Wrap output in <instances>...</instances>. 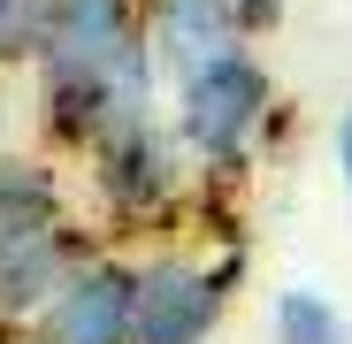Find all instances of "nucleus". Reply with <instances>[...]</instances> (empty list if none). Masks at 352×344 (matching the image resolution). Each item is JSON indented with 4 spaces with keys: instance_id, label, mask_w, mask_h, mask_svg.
I'll return each instance as SVG.
<instances>
[{
    "instance_id": "1",
    "label": "nucleus",
    "mask_w": 352,
    "mask_h": 344,
    "mask_svg": "<svg viewBox=\"0 0 352 344\" xmlns=\"http://www.w3.org/2000/svg\"><path fill=\"white\" fill-rule=\"evenodd\" d=\"M31 69L38 123L69 153H92L107 130L146 123L161 84V62L146 46V0H46Z\"/></svg>"
},
{
    "instance_id": "8",
    "label": "nucleus",
    "mask_w": 352,
    "mask_h": 344,
    "mask_svg": "<svg viewBox=\"0 0 352 344\" xmlns=\"http://www.w3.org/2000/svg\"><path fill=\"white\" fill-rule=\"evenodd\" d=\"M62 214H69V199L46 161L0 153V222H62Z\"/></svg>"
},
{
    "instance_id": "3",
    "label": "nucleus",
    "mask_w": 352,
    "mask_h": 344,
    "mask_svg": "<svg viewBox=\"0 0 352 344\" xmlns=\"http://www.w3.org/2000/svg\"><path fill=\"white\" fill-rule=\"evenodd\" d=\"M245 275V253L230 245L222 260H199V253H146L138 260V329L131 344H207L230 314V291Z\"/></svg>"
},
{
    "instance_id": "11",
    "label": "nucleus",
    "mask_w": 352,
    "mask_h": 344,
    "mask_svg": "<svg viewBox=\"0 0 352 344\" xmlns=\"http://www.w3.org/2000/svg\"><path fill=\"white\" fill-rule=\"evenodd\" d=\"M337 168H344V192H352V107H344V123H337Z\"/></svg>"
},
{
    "instance_id": "5",
    "label": "nucleus",
    "mask_w": 352,
    "mask_h": 344,
    "mask_svg": "<svg viewBox=\"0 0 352 344\" xmlns=\"http://www.w3.org/2000/svg\"><path fill=\"white\" fill-rule=\"evenodd\" d=\"M138 329V260L123 253H85L62 291H54L31 321V344H131Z\"/></svg>"
},
{
    "instance_id": "6",
    "label": "nucleus",
    "mask_w": 352,
    "mask_h": 344,
    "mask_svg": "<svg viewBox=\"0 0 352 344\" xmlns=\"http://www.w3.org/2000/svg\"><path fill=\"white\" fill-rule=\"evenodd\" d=\"M92 245L62 222H0V329H31L38 306L62 291V275L85 260Z\"/></svg>"
},
{
    "instance_id": "2",
    "label": "nucleus",
    "mask_w": 352,
    "mask_h": 344,
    "mask_svg": "<svg viewBox=\"0 0 352 344\" xmlns=\"http://www.w3.org/2000/svg\"><path fill=\"white\" fill-rule=\"evenodd\" d=\"M268 115H276V84L253 62V46H238V54H222L214 69H199V77L176 84L168 138L184 146L192 168H207V176H238V168L253 161V146H261V130H268Z\"/></svg>"
},
{
    "instance_id": "4",
    "label": "nucleus",
    "mask_w": 352,
    "mask_h": 344,
    "mask_svg": "<svg viewBox=\"0 0 352 344\" xmlns=\"http://www.w3.org/2000/svg\"><path fill=\"white\" fill-rule=\"evenodd\" d=\"M85 168H92V199L123 222V229H146V222H161L168 207H176V192H184V146L168 138V123H123V130H107L92 153H85Z\"/></svg>"
},
{
    "instance_id": "9",
    "label": "nucleus",
    "mask_w": 352,
    "mask_h": 344,
    "mask_svg": "<svg viewBox=\"0 0 352 344\" xmlns=\"http://www.w3.org/2000/svg\"><path fill=\"white\" fill-rule=\"evenodd\" d=\"M276 344H352V329L322 291H283L276 299Z\"/></svg>"
},
{
    "instance_id": "10",
    "label": "nucleus",
    "mask_w": 352,
    "mask_h": 344,
    "mask_svg": "<svg viewBox=\"0 0 352 344\" xmlns=\"http://www.w3.org/2000/svg\"><path fill=\"white\" fill-rule=\"evenodd\" d=\"M230 16H238V31L253 38V31H268V23L283 16V0H230Z\"/></svg>"
},
{
    "instance_id": "7",
    "label": "nucleus",
    "mask_w": 352,
    "mask_h": 344,
    "mask_svg": "<svg viewBox=\"0 0 352 344\" xmlns=\"http://www.w3.org/2000/svg\"><path fill=\"white\" fill-rule=\"evenodd\" d=\"M146 46L168 84H184L199 69H214L222 54H238L245 31L230 16V0H146Z\"/></svg>"
}]
</instances>
